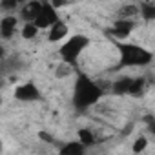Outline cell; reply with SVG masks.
<instances>
[{
	"mask_svg": "<svg viewBox=\"0 0 155 155\" xmlns=\"http://www.w3.org/2000/svg\"><path fill=\"white\" fill-rule=\"evenodd\" d=\"M102 95H104V90L99 86V82L91 81L86 73L79 71L75 90H73V106L77 110H86V108L97 104Z\"/></svg>",
	"mask_w": 155,
	"mask_h": 155,
	"instance_id": "cell-1",
	"label": "cell"
},
{
	"mask_svg": "<svg viewBox=\"0 0 155 155\" xmlns=\"http://www.w3.org/2000/svg\"><path fill=\"white\" fill-rule=\"evenodd\" d=\"M115 46L120 53V62H119V68H131V66H148L151 64L153 60V55L151 51H148L146 48L142 46H137V44H130V42H122V40H115Z\"/></svg>",
	"mask_w": 155,
	"mask_h": 155,
	"instance_id": "cell-2",
	"label": "cell"
},
{
	"mask_svg": "<svg viewBox=\"0 0 155 155\" xmlns=\"http://www.w3.org/2000/svg\"><path fill=\"white\" fill-rule=\"evenodd\" d=\"M88 46H90V38H88L86 35H73L71 38H68V40L60 46L58 53H60V57H62L64 62L75 66V62L79 60V57H81V53H82Z\"/></svg>",
	"mask_w": 155,
	"mask_h": 155,
	"instance_id": "cell-3",
	"label": "cell"
},
{
	"mask_svg": "<svg viewBox=\"0 0 155 155\" xmlns=\"http://www.w3.org/2000/svg\"><path fill=\"white\" fill-rule=\"evenodd\" d=\"M57 20H58L57 9L48 2V0H44V2H42V8H40V13L37 15V18L33 20V24H35L38 29H46V28H49L51 24H55Z\"/></svg>",
	"mask_w": 155,
	"mask_h": 155,
	"instance_id": "cell-4",
	"label": "cell"
},
{
	"mask_svg": "<svg viewBox=\"0 0 155 155\" xmlns=\"http://www.w3.org/2000/svg\"><path fill=\"white\" fill-rule=\"evenodd\" d=\"M135 22L131 20V18H119L115 24H113V28L108 31V35L111 37V38H115V40H124V38H128L130 37V33L135 29Z\"/></svg>",
	"mask_w": 155,
	"mask_h": 155,
	"instance_id": "cell-5",
	"label": "cell"
},
{
	"mask_svg": "<svg viewBox=\"0 0 155 155\" xmlns=\"http://www.w3.org/2000/svg\"><path fill=\"white\" fill-rule=\"evenodd\" d=\"M42 95H40V90L35 86V82H24L20 86L15 88V99L17 101H22V102H31V101H38Z\"/></svg>",
	"mask_w": 155,
	"mask_h": 155,
	"instance_id": "cell-6",
	"label": "cell"
},
{
	"mask_svg": "<svg viewBox=\"0 0 155 155\" xmlns=\"http://www.w3.org/2000/svg\"><path fill=\"white\" fill-rule=\"evenodd\" d=\"M40 8H42L40 0H29V2H26L24 8L20 9V18L24 22H33L37 18V15L40 13Z\"/></svg>",
	"mask_w": 155,
	"mask_h": 155,
	"instance_id": "cell-7",
	"label": "cell"
},
{
	"mask_svg": "<svg viewBox=\"0 0 155 155\" xmlns=\"http://www.w3.org/2000/svg\"><path fill=\"white\" fill-rule=\"evenodd\" d=\"M17 24H18L17 17L6 15L2 20H0V37H2V38H11L15 29H17Z\"/></svg>",
	"mask_w": 155,
	"mask_h": 155,
	"instance_id": "cell-8",
	"label": "cell"
},
{
	"mask_svg": "<svg viewBox=\"0 0 155 155\" xmlns=\"http://www.w3.org/2000/svg\"><path fill=\"white\" fill-rule=\"evenodd\" d=\"M68 35V26L58 18L55 24H51L49 26V35H48V40L49 42H58V40H62L64 37Z\"/></svg>",
	"mask_w": 155,
	"mask_h": 155,
	"instance_id": "cell-9",
	"label": "cell"
},
{
	"mask_svg": "<svg viewBox=\"0 0 155 155\" xmlns=\"http://www.w3.org/2000/svg\"><path fill=\"white\" fill-rule=\"evenodd\" d=\"M130 84H131V77H119L117 81H113L111 82V86H110V91L113 93V95H126L128 93V90H130Z\"/></svg>",
	"mask_w": 155,
	"mask_h": 155,
	"instance_id": "cell-10",
	"label": "cell"
},
{
	"mask_svg": "<svg viewBox=\"0 0 155 155\" xmlns=\"http://www.w3.org/2000/svg\"><path fill=\"white\" fill-rule=\"evenodd\" d=\"M84 151H86V146H84L81 140L64 142V144L58 148V153H60V155H69V153H75V155H79V153H84Z\"/></svg>",
	"mask_w": 155,
	"mask_h": 155,
	"instance_id": "cell-11",
	"label": "cell"
},
{
	"mask_svg": "<svg viewBox=\"0 0 155 155\" xmlns=\"http://www.w3.org/2000/svg\"><path fill=\"white\" fill-rule=\"evenodd\" d=\"M144 88H146V77H137V79H131V84H130L128 95L140 97V95L144 93Z\"/></svg>",
	"mask_w": 155,
	"mask_h": 155,
	"instance_id": "cell-12",
	"label": "cell"
},
{
	"mask_svg": "<svg viewBox=\"0 0 155 155\" xmlns=\"http://www.w3.org/2000/svg\"><path fill=\"white\" fill-rule=\"evenodd\" d=\"M77 137H79V140L86 146V148H90V146H93L97 140H95V135H93V131L91 130H88V128H81L79 131H77Z\"/></svg>",
	"mask_w": 155,
	"mask_h": 155,
	"instance_id": "cell-13",
	"label": "cell"
},
{
	"mask_svg": "<svg viewBox=\"0 0 155 155\" xmlns=\"http://www.w3.org/2000/svg\"><path fill=\"white\" fill-rule=\"evenodd\" d=\"M139 13L142 15V18H144L146 22L155 20V6H153L151 2H142V4L139 6Z\"/></svg>",
	"mask_w": 155,
	"mask_h": 155,
	"instance_id": "cell-14",
	"label": "cell"
},
{
	"mask_svg": "<svg viewBox=\"0 0 155 155\" xmlns=\"http://www.w3.org/2000/svg\"><path fill=\"white\" fill-rule=\"evenodd\" d=\"M71 73H73V66L64 62V60H62V64H58L55 68V77L57 79H66V77H69Z\"/></svg>",
	"mask_w": 155,
	"mask_h": 155,
	"instance_id": "cell-15",
	"label": "cell"
},
{
	"mask_svg": "<svg viewBox=\"0 0 155 155\" xmlns=\"http://www.w3.org/2000/svg\"><path fill=\"white\" fill-rule=\"evenodd\" d=\"M139 13V6L135 4H128V6H122L119 9V18H131Z\"/></svg>",
	"mask_w": 155,
	"mask_h": 155,
	"instance_id": "cell-16",
	"label": "cell"
},
{
	"mask_svg": "<svg viewBox=\"0 0 155 155\" xmlns=\"http://www.w3.org/2000/svg\"><path fill=\"white\" fill-rule=\"evenodd\" d=\"M37 33H38V28H37L33 22H26V24H24V28H22V38H26V40L35 38Z\"/></svg>",
	"mask_w": 155,
	"mask_h": 155,
	"instance_id": "cell-17",
	"label": "cell"
},
{
	"mask_svg": "<svg viewBox=\"0 0 155 155\" xmlns=\"http://www.w3.org/2000/svg\"><path fill=\"white\" fill-rule=\"evenodd\" d=\"M22 0H0V11H4V13H9L13 9H17L20 6Z\"/></svg>",
	"mask_w": 155,
	"mask_h": 155,
	"instance_id": "cell-18",
	"label": "cell"
},
{
	"mask_svg": "<svg viewBox=\"0 0 155 155\" xmlns=\"http://www.w3.org/2000/svg\"><path fill=\"white\" fill-rule=\"evenodd\" d=\"M146 146H148V139H146V137H137V139L133 140L131 151H133V153H140V151L146 150Z\"/></svg>",
	"mask_w": 155,
	"mask_h": 155,
	"instance_id": "cell-19",
	"label": "cell"
},
{
	"mask_svg": "<svg viewBox=\"0 0 155 155\" xmlns=\"http://www.w3.org/2000/svg\"><path fill=\"white\" fill-rule=\"evenodd\" d=\"M38 139L44 140V142H48V144H53V142H55V137L49 135L48 131H38Z\"/></svg>",
	"mask_w": 155,
	"mask_h": 155,
	"instance_id": "cell-20",
	"label": "cell"
},
{
	"mask_svg": "<svg viewBox=\"0 0 155 155\" xmlns=\"http://www.w3.org/2000/svg\"><path fill=\"white\" fill-rule=\"evenodd\" d=\"M73 0H51V6L55 8V9H58V8H62V6H68V4H71Z\"/></svg>",
	"mask_w": 155,
	"mask_h": 155,
	"instance_id": "cell-21",
	"label": "cell"
},
{
	"mask_svg": "<svg viewBox=\"0 0 155 155\" xmlns=\"http://www.w3.org/2000/svg\"><path fill=\"white\" fill-rule=\"evenodd\" d=\"M131 130H133V124L130 122V124H128V126L122 130V135H130V133H131Z\"/></svg>",
	"mask_w": 155,
	"mask_h": 155,
	"instance_id": "cell-22",
	"label": "cell"
},
{
	"mask_svg": "<svg viewBox=\"0 0 155 155\" xmlns=\"http://www.w3.org/2000/svg\"><path fill=\"white\" fill-rule=\"evenodd\" d=\"M2 58H6V48L0 44V60H2Z\"/></svg>",
	"mask_w": 155,
	"mask_h": 155,
	"instance_id": "cell-23",
	"label": "cell"
},
{
	"mask_svg": "<svg viewBox=\"0 0 155 155\" xmlns=\"http://www.w3.org/2000/svg\"><path fill=\"white\" fill-rule=\"evenodd\" d=\"M0 151H2V140H0Z\"/></svg>",
	"mask_w": 155,
	"mask_h": 155,
	"instance_id": "cell-24",
	"label": "cell"
},
{
	"mask_svg": "<svg viewBox=\"0 0 155 155\" xmlns=\"http://www.w3.org/2000/svg\"><path fill=\"white\" fill-rule=\"evenodd\" d=\"M0 104H2V95H0Z\"/></svg>",
	"mask_w": 155,
	"mask_h": 155,
	"instance_id": "cell-25",
	"label": "cell"
},
{
	"mask_svg": "<svg viewBox=\"0 0 155 155\" xmlns=\"http://www.w3.org/2000/svg\"><path fill=\"white\" fill-rule=\"evenodd\" d=\"M0 88H2V81H0Z\"/></svg>",
	"mask_w": 155,
	"mask_h": 155,
	"instance_id": "cell-26",
	"label": "cell"
}]
</instances>
